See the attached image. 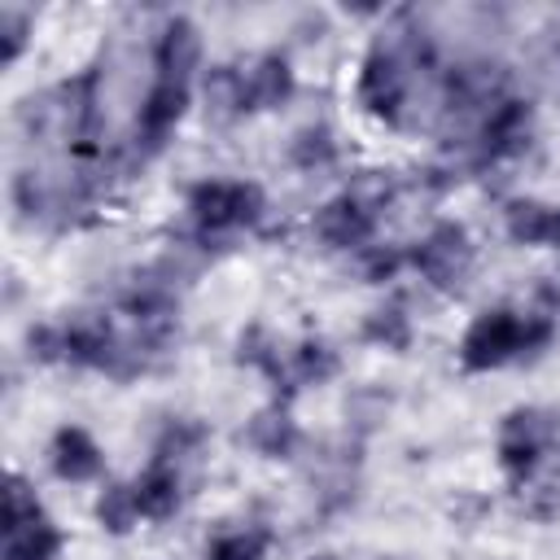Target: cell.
Here are the masks:
<instances>
[{"label":"cell","mask_w":560,"mask_h":560,"mask_svg":"<svg viewBox=\"0 0 560 560\" xmlns=\"http://www.w3.org/2000/svg\"><path fill=\"white\" fill-rule=\"evenodd\" d=\"M188 210H192L201 236H210V232L254 228L267 210V197L249 179H201L188 192Z\"/></svg>","instance_id":"cell-1"},{"label":"cell","mask_w":560,"mask_h":560,"mask_svg":"<svg viewBox=\"0 0 560 560\" xmlns=\"http://www.w3.org/2000/svg\"><path fill=\"white\" fill-rule=\"evenodd\" d=\"M560 438V416L547 407H516L499 420V468L512 481H525L538 459L556 446Z\"/></svg>","instance_id":"cell-2"},{"label":"cell","mask_w":560,"mask_h":560,"mask_svg":"<svg viewBox=\"0 0 560 560\" xmlns=\"http://www.w3.org/2000/svg\"><path fill=\"white\" fill-rule=\"evenodd\" d=\"M407 262H411L433 289H442V293H459L464 280L472 276L477 249H472L464 223H433V228L416 241V249L407 254Z\"/></svg>","instance_id":"cell-3"},{"label":"cell","mask_w":560,"mask_h":560,"mask_svg":"<svg viewBox=\"0 0 560 560\" xmlns=\"http://www.w3.org/2000/svg\"><path fill=\"white\" fill-rule=\"evenodd\" d=\"M521 354H525V315H516L508 306L481 311L459 337V363L468 372H490Z\"/></svg>","instance_id":"cell-4"},{"label":"cell","mask_w":560,"mask_h":560,"mask_svg":"<svg viewBox=\"0 0 560 560\" xmlns=\"http://www.w3.org/2000/svg\"><path fill=\"white\" fill-rule=\"evenodd\" d=\"M534 140V109L521 96H508L503 105H494L486 114V122L477 127V153L481 158H521Z\"/></svg>","instance_id":"cell-5"},{"label":"cell","mask_w":560,"mask_h":560,"mask_svg":"<svg viewBox=\"0 0 560 560\" xmlns=\"http://www.w3.org/2000/svg\"><path fill=\"white\" fill-rule=\"evenodd\" d=\"M315 232H319V241L324 245H332V249H368V241H372V232H376V210L359 197V192H341V197H332L328 206H319V214H315Z\"/></svg>","instance_id":"cell-6"},{"label":"cell","mask_w":560,"mask_h":560,"mask_svg":"<svg viewBox=\"0 0 560 560\" xmlns=\"http://www.w3.org/2000/svg\"><path fill=\"white\" fill-rule=\"evenodd\" d=\"M188 114V88L184 83H166L158 79L136 114V144H144L149 153L166 144V136L179 127V118Z\"/></svg>","instance_id":"cell-7"},{"label":"cell","mask_w":560,"mask_h":560,"mask_svg":"<svg viewBox=\"0 0 560 560\" xmlns=\"http://www.w3.org/2000/svg\"><path fill=\"white\" fill-rule=\"evenodd\" d=\"M153 61H158V79L188 88L192 70L201 66V31H197L188 18H171V22L158 31Z\"/></svg>","instance_id":"cell-8"},{"label":"cell","mask_w":560,"mask_h":560,"mask_svg":"<svg viewBox=\"0 0 560 560\" xmlns=\"http://www.w3.org/2000/svg\"><path fill=\"white\" fill-rule=\"evenodd\" d=\"M48 459H52V472H57L61 481H92V477H101V468H105L101 446H96L92 433L79 429V424H61V429L52 433Z\"/></svg>","instance_id":"cell-9"},{"label":"cell","mask_w":560,"mask_h":560,"mask_svg":"<svg viewBox=\"0 0 560 560\" xmlns=\"http://www.w3.org/2000/svg\"><path fill=\"white\" fill-rule=\"evenodd\" d=\"M245 79V101L249 109H280L293 96V70L280 52H262L249 66H241Z\"/></svg>","instance_id":"cell-10"},{"label":"cell","mask_w":560,"mask_h":560,"mask_svg":"<svg viewBox=\"0 0 560 560\" xmlns=\"http://www.w3.org/2000/svg\"><path fill=\"white\" fill-rule=\"evenodd\" d=\"M131 490H136V503H140V516H144V521H166V516H175V512H179V499H184L175 464H162V459H153V464L131 481Z\"/></svg>","instance_id":"cell-11"},{"label":"cell","mask_w":560,"mask_h":560,"mask_svg":"<svg viewBox=\"0 0 560 560\" xmlns=\"http://www.w3.org/2000/svg\"><path fill=\"white\" fill-rule=\"evenodd\" d=\"M245 442H249L258 455H267V459H289V455L298 451L302 433H298L293 416H289L280 402H271V407L254 411V420H249V429H245Z\"/></svg>","instance_id":"cell-12"},{"label":"cell","mask_w":560,"mask_h":560,"mask_svg":"<svg viewBox=\"0 0 560 560\" xmlns=\"http://www.w3.org/2000/svg\"><path fill=\"white\" fill-rule=\"evenodd\" d=\"M341 359L328 341L311 337L302 341L298 350H284V368H280V381H298V385H328L337 376Z\"/></svg>","instance_id":"cell-13"},{"label":"cell","mask_w":560,"mask_h":560,"mask_svg":"<svg viewBox=\"0 0 560 560\" xmlns=\"http://www.w3.org/2000/svg\"><path fill=\"white\" fill-rule=\"evenodd\" d=\"M206 109H210L214 122H232V118H241V114L249 109V101H245V79H241L236 66H214V70L206 74Z\"/></svg>","instance_id":"cell-14"},{"label":"cell","mask_w":560,"mask_h":560,"mask_svg":"<svg viewBox=\"0 0 560 560\" xmlns=\"http://www.w3.org/2000/svg\"><path fill=\"white\" fill-rule=\"evenodd\" d=\"M57 551H61V529L48 516L4 529V560H52Z\"/></svg>","instance_id":"cell-15"},{"label":"cell","mask_w":560,"mask_h":560,"mask_svg":"<svg viewBox=\"0 0 560 560\" xmlns=\"http://www.w3.org/2000/svg\"><path fill=\"white\" fill-rule=\"evenodd\" d=\"M503 228L516 245H547L551 241V206L534 201V197H521L503 210Z\"/></svg>","instance_id":"cell-16"},{"label":"cell","mask_w":560,"mask_h":560,"mask_svg":"<svg viewBox=\"0 0 560 560\" xmlns=\"http://www.w3.org/2000/svg\"><path fill=\"white\" fill-rule=\"evenodd\" d=\"M289 158H293V166L298 171H328L332 162H337V136L324 127V122H311V127H302L293 140H289Z\"/></svg>","instance_id":"cell-17"},{"label":"cell","mask_w":560,"mask_h":560,"mask_svg":"<svg viewBox=\"0 0 560 560\" xmlns=\"http://www.w3.org/2000/svg\"><path fill=\"white\" fill-rule=\"evenodd\" d=\"M96 521H101V529H109V534H118V538L131 534L136 521H140L136 490L122 486V481H109V486L101 490V499H96Z\"/></svg>","instance_id":"cell-18"},{"label":"cell","mask_w":560,"mask_h":560,"mask_svg":"<svg viewBox=\"0 0 560 560\" xmlns=\"http://www.w3.org/2000/svg\"><path fill=\"white\" fill-rule=\"evenodd\" d=\"M363 337L381 350H407L411 346V319L402 315V306H376L363 319Z\"/></svg>","instance_id":"cell-19"},{"label":"cell","mask_w":560,"mask_h":560,"mask_svg":"<svg viewBox=\"0 0 560 560\" xmlns=\"http://www.w3.org/2000/svg\"><path fill=\"white\" fill-rule=\"evenodd\" d=\"M267 529H228L206 547V560H262Z\"/></svg>","instance_id":"cell-20"},{"label":"cell","mask_w":560,"mask_h":560,"mask_svg":"<svg viewBox=\"0 0 560 560\" xmlns=\"http://www.w3.org/2000/svg\"><path fill=\"white\" fill-rule=\"evenodd\" d=\"M39 503H35V490H26L22 477H9V490H4V529H18V525H31L39 521Z\"/></svg>","instance_id":"cell-21"},{"label":"cell","mask_w":560,"mask_h":560,"mask_svg":"<svg viewBox=\"0 0 560 560\" xmlns=\"http://www.w3.org/2000/svg\"><path fill=\"white\" fill-rule=\"evenodd\" d=\"M0 35H4V61L13 66V61L22 57V48H26V35H31V13H26V9L4 4V9H0Z\"/></svg>","instance_id":"cell-22"},{"label":"cell","mask_w":560,"mask_h":560,"mask_svg":"<svg viewBox=\"0 0 560 560\" xmlns=\"http://www.w3.org/2000/svg\"><path fill=\"white\" fill-rule=\"evenodd\" d=\"M359 254H363V276H368L372 284L389 280V276L407 262V254H402V249H385V245H368V249H359Z\"/></svg>","instance_id":"cell-23"},{"label":"cell","mask_w":560,"mask_h":560,"mask_svg":"<svg viewBox=\"0 0 560 560\" xmlns=\"http://www.w3.org/2000/svg\"><path fill=\"white\" fill-rule=\"evenodd\" d=\"M542 298H547V306H556V311H560V271H551V276H547Z\"/></svg>","instance_id":"cell-24"},{"label":"cell","mask_w":560,"mask_h":560,"mask_svg":"<svg viewBox=\"0 0 560 560\" xmlns=\"http://www.w3.org/2000/svg\"><path fill=\"white\" fill-rule=\"evenodd\" d=\"M547 245H560V206H551V241Z\"/></svg>","instance_id":"cell-25"}]
</instances>
